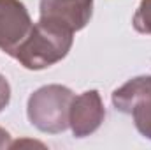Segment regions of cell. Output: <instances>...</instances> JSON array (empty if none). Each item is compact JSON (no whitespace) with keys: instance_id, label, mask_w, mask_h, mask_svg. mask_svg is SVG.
I'll list each match as a JSON object with an SVG mask.
<instances>
[{"instance_id":"9c48e42d","label":"cell","mask_w":151,"mask_h":150,"mask_svg":"<svg viewBox=\"0 0 151 150\" xmlns=\"http://www.w3.org/2000/svg\"><path fill=\"white\" fill-rule=\"evenodd\" d=\"M11 147V134L0 127V149H9Z\"/></svg>"},{"instance_id":"277c9868","label":"cell","mask_w":151,"mask_h":150,"mask_svg":"<svg viewBox=\"0 0 151 150\" xmlns=\"http://www.w3.org/2000/svg\"><path fill=\"white\" fill-rule=\"evenodd\" d=\"M34 30L28 9L19 0H0V50L14 58Z\"/></svg>"},{"instance_id":"5b68a950","label":"cell","mask_w":151,"mask_h":150,"mask_svg":"<svg viewBox=\"0 0 151 150\" xmlns=\"http://www.w3.org/2000/svg\"><path fill=\"white\" fill-rule=\"evenodd\" d=\"M39 12L42 21L56 23L72 32L83 30L93 14V0H40Z\"/></svg>"},{"instance_id":"52a82bcc","label":"cell","mask_w":151,"mask_h":150,"mask_svg":"<svg viewBox=\"0 0 151 150\" xmlns=\"http://www.w3.org/2000/svg\"><path fill=\"white\" fill-rule=\"evenodd\" d=\"M132 25L135 28V32L144 34V36H151V0H141Z\"/></svg>"},{"instance_id":"6da1fadb","label":"cell","mask_w":151,"mask_h":150,"mask_svg":"<svg viewBox=\"0 0 151 150\" xmlns=\"http://www.w3.org/2000/svg\"><path fill=\"white\" fill-rule=\"evenodd\" d=\"M74 42V32L56 23L39 20L14 58L28 71H42L63 60Z\"/></svg>"},{"instance_id":"3957f363","label":"cell","mask_w":151,"mask_h":150,"mask_svg":"<svg viewBox=\"0 0 151 150\" xmlns=\"http://www.w3.org/2000/svg\"><path fill=\"white\" fill-rule=\"evenodd\" d=\"M118 111L130 115L141 136L151 140V76H135L111 95Z\"/></svg>"},{"instance_id":"ba28073f","label":"cell","mask_w":151,"mask_h":150,"mask_svg":"<svg viewBox=\"0 0 151 150\" xmlns=\"http://www.w3.org/2000/svg\"><path fill=\"white\" fill-rule=\"evenodd\" d=\"M11 103V85L5 76L0 74V113L4 111Z\"/></svg>"},{"instance_id":"8992f818","label":"cell","mask_w":151,"mask_h":150,"mask_svg":"<svg viewBox=\"0 0 151 150\" xmlns=\"http://www.w3.org/2000/svg\"><path fill=\"white\" fill-rule=\"evenodd\" d=\"M106 118V108L99 90H86L76 95L69 113V127L76 138L91 136L100 129Z\"/></svg>"},{"instance_id":"7a4b0ae2","label":"cell","mask_w":151,"mask_h":150,"mask_svg":"<svg viewBox=\"0 0 151 150\" xmlns=\"http://www.w3.org/2000/svg\"><path fill=\"white\" fill-rule=\"evenodd\" d=\"M76 94L63 85H46L37 88L27 103L30 124L46 134H60L69 129V113Z\"/></svg>"}]
</instances>
